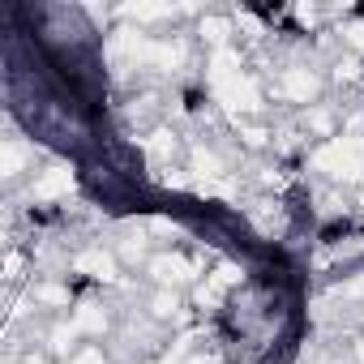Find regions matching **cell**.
<instances>
[{
	"instance_id": "1",
	"label": "cell",
	"mask_w": 364,
	"mask_h": 364,
	"mask_svg": "<svg viewBox=\"0 0 364 364\" xmlns=\"http://www.w3.org/2000/svg\"><path fill=\"white\" fill-rule=\"evenodd\" d=\"M317 171H330L338 180H355L364 171V137H334L313 154Z\"/></svg>"
},
{
	"instance_id": "2",
	"label": "cell",
	"mask_w": 364,
	"mask_h": 364,
	"mask_svg": "<svg viewBox=\"0 0 364 364\" xmlns=\"http://www.w3.org/2000/svg\"><path fill=\"white\" fill-rule=\"evenodd\" d=\"M146 56H150V43H146L141 31H120V35H112V43H107V60H112L116 69L146 65Z\"/></svg>"
},
{
	"instance_id": "3",
	"label": "cell",
	"mask_w": 364,
	"mask_h": 364,
	"mask_svg": "<svg viewBox=\"0 0 364 364\" xmlns=\"http://www.w3.org/2000/svg\"><path fill=\"white\" fill-rule=\"evenodd\" d=\"M206 73H210V86H215V95H219V90H228V86H236V82L245 77V73H240V56H236L232 48H219V52L210 56Z\"/></svg>"
},
{
	"instance_id": "4",
	"label": "cell",
	"mask_w": 364,
	"mask_h": 364,
	"mask_svg": "<svg viewBox=\"0 0 364 364\" xmlns=\"http://www.w3.org/2000/svg\"><path fill=\"white\" fill-rule=\"evenodd\" d=\"M219 103H223L232 116H240V112H257V107H262V95H257V86H253L249 77H240L236 86L219 90Z\"/></svg>"
},
{
	"instance_id": "5",
	"label": "cell",
	"mask_w": 364,
	"mask_h": 364,
	"mask_svg": "<svg viewBox=\"0 0 364 364\" xmlns=\"http://www.w3.org/2000/svg\"><path fill=\"white\" fill-rule=\"evenodd\" d=\"M69 193H73V167H65V163L48 167L43 180L35 185V198H69Z\"/></svg>"
},
{
	"instance_id": "6",
	"label": "cell",
	"mask_w": 364,
	"mask_h": 364,
	"mask_svg": "<svg viewBox=\"0 0 364 364\" xmlns=\"http://www.w3.org/2000/svg\"><path fill=\"white\" fill-rule=\"evenodd\" d=\"M150 274L159 283H185V279H193V266L185 257H176V253H163V257L150 262Z\"/></svg>"
},
{
	"instance_id": "7",
	"label": "cell",
	"mask_w": 364,
	"mask_h": 364,
	"mask_svg": "<svg viewBox=\"0 0 364 364\" xmlns=\"http://www.w3.org/2000/svg\"><path fill=\"white\" fill-rule=\"evenodd\" d=\"M283 95L296 99V103H309V99L317 95V77H313L309 69H287V73H283Z\"/></svg>"
},
{
	"instance_id": "8",
	"label": "cell",
	"mask_w": 364,
	"mask_h": 364,
	"mask_svg": "<svg viewBox=\"0 0 364 364\" xmlns=\"http://www.w3.org/2000/svg\"><path fill=\"white\" fill-rule=\"evenodd\" d=\"M77 270H82V274H95V279H116V262H112L107 253H99V249L82 253V257H77Z\"/></svg>"
},
{
	"instance_id": "9",
	"label": "cell",
	"mask_w": 364,
	"mask_h": 364,
	"mask_svg": "<svg viewBox=\"0 0 364 364\" xmlns=\"http://www.w3.org/2000/svg\"><path fill=\"white\" fill-rule=\"evenodd\" d=\"M193 171L206 180V185H215V180H223V163H219V154H210L206 146H198L193 150Z\"/></svg>"
},
{
	"instance_id": "10",
	"label": "cell",
	"mask_w": 364,
	"mask_h": 364,
	"mask_svg": "<svg viewBox=\"0 0 364 364\" xmlns=\"http://www.w3.org/2000/svg\"><path fill=\"white\" fill-rule=\"evenodd\" d=\"M22 163H26V146H22V141H5V150H0V171H5V176H18Z\"/></svg>"
},
{
	"instance_id": "11",
	"label": "cell",
	"mask_w": 364,
	"mask_h": 364,
	"mask_svg": "<svg viewBox=\"0 0 364 364\" xmlns=\"http://www.w3.org/2000/svg\"><path fill=\"white\" fill-rule=\"evenodd\" d=\"M124 14L137 18V22H154V18H171L176 9L171 5H124Z\"/></svg>"
},
{
	"instance_id": "12",
	"label": "cell",
	"mask_w": 364,
	"mask_h": 364,
	"mask_svg": "<svg viewBox=\"0 0 364 364\" xmlns=\"http://www.w3.org/2000/svg\"><path fill=\"white\" fill-rule=\"evenodd\" d=\"M146 150H150L154 159H167V154L176 150V137H171L167 129H159V133H150V137H146Z\"/></svg>"
},
{
	"instance_id": "13",
	"label": "cell",
	"mask_w": 364,
	"mask_h": 364,
	"mask_svg": "<svg viewBox=\"0 0 364 364\" xmlns=\"http://www.w3.org/2000/svg\"><path fill=\"white\" fill-rule=\"evenodd\" d=\"M103 326H107V317H103L99 304H82L77 309V330H103Z\"/></svg>"
},
{
	"instance_id": "14",
	"label": "cell",
	"mask_w": 364,
	"mask_h": 364,
	"mask_svg": "<svg viewBox=\"0 0 364 364\" xmlns=\"http://www.w3.org/2000/svg\"><path fill=\"white\" fill-rule=\"evenodd\" d=\"M202 35H206L215 48H223V39L232 35V22H223V18H206V22H202Z\"/></svg>"
},
{
	"instance_id": "15",
	"label": "cell",
	"mask_w": 364,
	"mask_h": 364,
	"mask_svg": "<svg viewBox=\"0 0 364 364\" xmlns=\"http://www.w3.org/2000/svg\"><path fill=\"white\" fill-rule=\"evenodd\" d=\"M35 296L48 300V304H69V291H65V287H39Z\"/></svg>"
},
{
	"instance_id": "16",
	"label": "cell",
	"mask_w": 364,
	"mask_h": 364,
	"mask_svg": "<svg viewBox=\"0 0 364 364\" xmlns=\"http://www.w3.org/2000/svg\"><path fill=\"white\" fill-rule=\"evenodd\" d=\"M215 283H219V287H232V283H240V266H219Z\"/></svg>"
},
{
	"instance_id": "17",
	"label": "cell",
	"mask_w": 364,
	"mask_h": 364,
	"mask_svg": "<svg viewBox=\"0 0 364 364\" xmlns=\"http://www.w3.org/2000/svg\"><path fill=\"white\" fill-rule=\"evenodd\" d=\"M154 313L159 317H171L176 313V296H154Z\"/></svg>"
},
{
	"instance_id": "18",
	"label": "cell",
	"mask_w": 364,
	"mask_h": 364,
	"mask_svg": "<svg viewBox=\"0 0 364 364\" xmlns=\"http://www.w3.org/2000/svg\"><path fill=\"white\" fill-rule=\"evenodd\" d=\"M355 73H360V65H355V60H343V65L334 69V77H338V82H351Z\"/></svg>"
},
{
	"instance_id": "19",
	"label": "cell",
	"mask_w": 364,
	"mask_h": 364,
	"mask_svg": "<svg viewBox=\"0 0 364 364\" xmlns=\"http://www.w3.org/2000/svg\"><path fill=\"white\" fill-rule=\"evenodd\" d=\"M219 300V283H206V287H198V304H215Z\"/></svg>"
},
{
	"instance_id": "20",
	"label": "cell",
	"mask_w": 364,
	"mask_h": 364,
	"mask_svg": "<svg viewBox=\"0 0 364 364\" xmlns=\"http://www.w3.org/2000/svg\"><path fill=\"white\" fill-rule=\"evenodd\" d=\"M313 129H317V133H330V129H334L330 112H313Z\"/></svg>"
},
{
	"instance_id": "21",
	"label": "cell",
	"mask_w": 364,
	"mask_h": 364,
	"mask_svg": "<svg viewBox=\"0 0 364 364\" xmlns=\"http://www.w3.org/2000/svg\"><path fill=\"white\" fill-rule=\"evenodd\" d=\"M150 228H154V232H163V236H180V228H176L171 219H154Z\"/></svg>"
},
{
	"instance_id": "22",
	"label": "cell",
	"mask_w": 364,
	"mask_h": 364,
	"mask_svg": "<svg viewBox=\"0 0 364 364\" xmlns=\"http://www.w3.org/2000/svg\"><path fill=\"white\" fill-rule=\"evenodd\" d=\"M69 364H103V355H99V351H82V355H73Z\"/></svg>"
},
{
	"instance_id": "23",
	"label": "cell",
	"mask_w": 364,
	"mask_h": 364,
	"mask_svg": "<svg viewBox=\"0 0 364 364\" xmlns=\"http://www.w3.org/2000/svg\"><path fill=\"white\" fill-rule=\"evenodd\" d=\"M240 26H245L249 35H262V22H257V18H249V14H240Z\"/></svg>"
},
{
	"instance_id": "24",
	"label": "cell",
	"mask_w": 364,
	"mask_h": 364,
	"mask_svg": "<svg viewBox=\"0 0 364 364\" xmlns=\"http://www.w3.org/2000/svg\"><path fill=\"white\" fill-rule=\"evenodd\" d=\"M5 270H9L5 279H18V270H22V257H18V253H9V262H5Z\"/></svg>"
},
{
	"instance_id": "25",
	"label": "cell",
	"mask_w": 364,
	"mask_h": 364,
	"mask_svg": "<svg viewBox=\"0 0 364 364\" xmlns=\"http://www.w3.org/2000/svg\"><path fill=\"white\" fill-rule=\"evenodd\" d=\"M69 338H73V330H56V334H52V347H60V351H65V347H69Z\"/></svg>"
},
{
	"instance_id": "26",
	"label": "cell",
	"mask_w": 364,
	"mask_h": 364,
	"mask_svg": "<svg viewBox=\"0 0 364 364\" xmlns=\"http://www.w3.org/2000/svg\"><path fill=\"white\" fill-rule=\"evenodd\" d=\"M159 180H163V185H171V189H180V185H185V176H176V171H163Z\"/></svg>"
},
{
	"instance_id": "27",
	"label": "cell",
	"mask_w": 364,
	"mask_h": 364,
	"mask_svg": "<svg viewBox=\"0 0 364 364\" xmlns=\"http://www.w3.org/2000/svg\"><path fill=\"white\" fill-rule=\"evenodd\" d=\"M296 18H300V22H313V18H317V9H313V5H296Z\"/></svg>"
},
{
	"instance_id": "28",
	"label": "cell",
	"mask_w": 364,
	"mask_h": 364,
	"mask_svg": "<svg viewBox=\"0 0 364 364\" xmlns=\"http://www.w3.org/2000/svg\"><path fill=\"white\" fill-rule=\"evenodd\" d=\"M245 141H249V146H262V141H266V133H262V129H245Z\"/></svg>"
},
{
	"instance_id": "29",
	"label": "cell",
	"mask_w": 364,
	"mask_h": 364,
	"mask_svg": "<svg viewBox=\"0 0 364 364\" xmlns=\"http://www.w3.org/2000/svg\"><path fill=\"white\" fill-rule=\"evenodd\" d=\"M347 39H351L355 48H364V22H360V26H351V31H347Z\"/></svg>"
},
{
	"instance_id": "30",
	"label": "cell",
	"mask_w": 364,
	"mask_h": 364,
	"mask_svg": "<svg viewBox=\"0 0 364 364\" xmlns=\"http://www.w3.org/2000/svg\"><path fill=\"white\" fill-rule=\"evenodd\" d=\"M26 364H43V360H26Z\"/></svg>"
},
{
	"instance_id": "31",
	"label": "cell",
	"mask_w": 364,
	"mask_h": 364,
	"mask_svg": "<svg viewBox=\"0 0 364 364\" xmlns=\"http://www.w3.org/2000/svg\"><path fill=\"white\" fill-rule=\"evenodd\" d=\"M360 360H364V343H360Z\"/></svg>"
}]
</instances>
